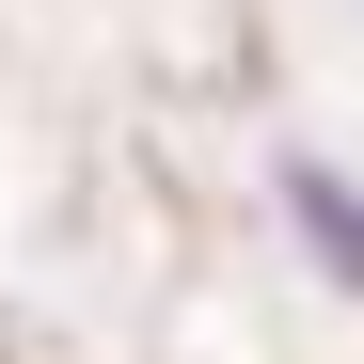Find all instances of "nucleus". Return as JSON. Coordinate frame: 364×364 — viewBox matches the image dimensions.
Returning a JSON list of instances; mask_svg holds the SVG:
<instances>
[{
	"instance_id": "f257e3e1",
	"label": "nucleus",
	"mask_w": 364,
	"mask_h": 364,
	"mask_svg": "<svg viewBox=\"0 0 364 364\" xmlns=\"http://www.w3.org/2000/svg\"><path fill=\"white\" fill-rule=\"evenodd\" d=\"M269 191H285V222L333 254V285H364V191H348V174H333V159H285Z\"/></svg>"
}]
</instances>
